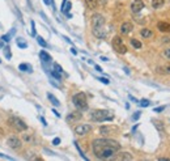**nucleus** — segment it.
Instances as JSON below:
<instances>
[{"label":"nucleus","mask_w":170,"mask_h":161,"mask_svg":"<svg viewBox=\"0 0 170 161\" xmlns=\"http://www.w3.org/2000/svg\"><path fill=\"white\" fill-rule=\"evenodd\" d=\"M128 98H130V100H131V101H133V102H138V100H136V98H135V97H133V96H131V94H130V96H128Z\"/></svg>","instance_id":"nucleus-42"},{"label":"nucleus","mask_w":170,"mask_h":161,"mask_svg":"<svg viewBox=\"0 0 170 161\" xmlns=\"http://www.w3.org/2000/svg\"><path fill=\"white\" fill-rule=\"evenodd\" d=\"M16 43H17V46L20 47V49H26L28 47V42H25L24 38H21V37L16 38Z\"/></svg>","instance_id":"nucleus-20"},{"label":"nucleus","mask_w":170,"mask_h":161,"mask_svg":"<svg viewBox=\"0 0 170 161\" xmlns=\"http://www.w3.org/2000/svg\"><path fill=\"white\" fill-rule=\"evenodd\" d=\"M3 47H4V42L0 41V49H3Z\"/></svg>","instance_id":"nucleus-49"},{"label":"nucleus","mask_w":170,"mask_h":161,"mask_svg":"<svg viewBox=\"0 0 170 161\" xmlns=\"http://www.w3.org/2000/svg\"><path fill=\"white\" fill-rule=\"evenodd\" d=\"M105 25V18L99 13H94L92 16V29L93 28H102Z\"/></svg>","instance_id":"nucleus-7"},{"label":"nucleus","mask_w":170,"mask_h":161,"mask_svg":"<svg viewBox=\"0 0 170 161\" xmlns=\"http://www.w3.org/2000/svg\"><path fill=\"white\" fill-rule=\"evenodd\" d=\"M22 139H24L26 143H34V138H33L32 135H29V134H24V135H22Z\"/></svg>","instance_id":"nucleus-26"},{"label":"nucleus","mask_w":170,"mask_h":161,"mask_svg":"<svg viewBox=\"0 0 170 161\" xmlns=\"http://www.w3.org/2000/svg\"><path fill=\"white\" fill-rule=\"evenodd\" d=\"M149 105H150V102H149L148 100H145V98L140 101V106H141V107H148Z\"/></svg>","instance_id":"nucleus-31"},{"label":"nucleus","mask_w":170,"mask_h":161,"mask_svg":"<svg viewBox=\"0 0 170 161\" xmlns=\"http://www.w3.org/2000/svg\"><path fill=\"white\" fill-rule=\"evenodd\" d=\"M81 117H83V114H81V113H79V111L69 113V114L67 115L66 121H67V123H75V122H77V121L81 119Z\"/></svg>","instance_id":"nucleus-8"},{"label":"nucleus","mask_w":170,"mask_h":161,"mask_svg":"<svg viewBox=\"0 0 170 161\" xmlns=\"http://www.w3.org/2000/svg\"><path fill=\"white\" fill-rule=\"evenodd\" d=\"M52 113H54V114H55V115H56V117H58V118H59V117H60V114H59V113H58V111H56V110H55V109H54V110H52Z\"/></svg>","instance_id":"nucleus-45"},{"label":"nucleus","mask_w":170,"mask_h":161,"mask_svg":"<svg viewBox=\"0 0 170 161\" xmlns=\"http://www.w3.org/2000/svg\"><path fill=\"white\" fill-rule=\"evenodd\" d=\"M140 114H141L140 111H136L135 114H133V117H132V118H133V121H138L139 118H140Z\"/></svg>","instance_id":"nucleus-36"},{"label":"nucleus","mask_w":170,"mask_h":161,"mask_svg":"<svg viewBox=\"0 0 170 161\" xmlns=\"http://www.w3.org/2000/svg\"><path fill=\"white\" fill-rule=\"evenodd\" d=\"M92 149L99 160H110L121 151V144L113 139H96L92 143Z\"/></svg>","instance_id":"nucleus-1"},{"label":"nucleus","mask_w":170,"mask_h":161,"mask_svg":"<svg viewBox=\"0 0 170 161\" xmlns=\"http://www.w3.org/2000/svg\"><path fill=\"white\" fill-rule=\"evenodd\" d=\"M8 125H9L12 128H15L16 131H26L28 130V126L26 123L24 122L22 119H20L18 117H15V115H12V117L8 118Z\"/></svg>","instance_id":"nucleus-4"},{"label":"nucleus","mask_w":170,"mask_h":161,"mask_svg":"<svg viewBox=\"0 0 170 161\" xmlns=\"http://www.w3.org/2000/svg\"><path fill=\"white\" fill-rule=\"evenodd\" d=\"M0 157H3V159H7V160H13L12 157H9V156H5V155H3V153H0Z\"/></svg>","instance_id":"nucleus-41"},{"label":"nucleus","mask_w":170,"mask_h":161,"mask_svg":"<svg viewBox=\"0 0 170 161\" xmlns=\"http://www.w3.org/2000/svg\"><path fill=\"white\" fill-rule=\"evenodd\" d=\"M0 63H1V59H0Z\"/></svg>","instance_id":"nucleus-51"},{"label":"nucleus","mask_w":170,"mask_h":161,"mask_svg":"<svg viewBox=\"0 0 170 161\" xmlns=\"http://www.w3.org/2000/svg\"><path fill=\"white\" fill-rule=\"evenodd\" d=\"M110 127H101V128H99V132H101V134H107V132H110Z\"/></svg>","instance_id":"nucleus-32"},{"label":"nucleus","mask_w":170,"mask_h":161,"mask_svg":"<svg viewBox=\"0 0 170 161\" xmlns=\"http://www.w3.org/2000/svg\"><path fill=\"white\" fill-rule=\"evenodd\" d=\"M131 45H132L135 49H141V42L140 41H138V39H135V38H131Z\"/></svg>","instance_id":"nucleus-25"},{"label":"nucleus","mask_w":170,"mask_h":161,"mask_svg":"<svg viewBox=\"0 0 170 161\" xmlns=\"http://www.w3.org/2000/svg\"><path fill=\"white\" fill-rule=\"evenodd\" d=\"M59 143H60V139H59V138H55V139L52 140V144H54V145H58Z\"/></svg>","instance_id":"nucleus-39"},{"label":"nucleus","mask_w":170,"mask_h":161,"mask_svg":"<svg viewBox=\"0 0 170 161\" xmlns=\"http://www.w3.org/2000/svg\"><path fill=\"white\" fill-rule=\"evenodd\" d=\"M3 51H4V55H5V58H7L8 60L12 59V52H11L9 46H4V47H3Z\"/></svg>","instance_id":"nucleus-23"},{"label":"nucleus","mask_w":170,"mask_h":161,"mask_svg":"<svg viewBox=\"0 0 170 161\" xmlns=\"http://www.w3.org/2000/svg\"><path fill=\"white\" fill-rule=\"evenodd\" d=\"M92 130V126L90 125H79L76 127V128H75V132H76L77 135H86L88 134L89 131H90Z\"/></svg>","instance_id":"nucleus-9"},{"label":"nucleus","mask_w":170,"mask_h":161,"mask_svg":"<svg viewBox=\"0 0 170 161\" xmlns=\"http://www.w3.org/2000/svg\"><path fill=\"white\" fill-rule=\"evenodd\" d=\"M94 67H96V70H97V71H98V72H102V68H101V67H99V66H97V64H96V66H94Z\"/></svg>","instance_id":"nucleus-44"},{"label":"nucleus","mask_w":170,"mask_h":161,"mask_svg":"<svg viewBox=\"0 0 170 161\" xmlns=\"http://www.w3.org/2000/svg\"><path fill=\"white\" fill-rule=\"evenodd\" d=\"M16 12H17V15H18V20H20V21L22 22V21H24V20H22V15H21L20 9H18V8H17V7H16Z\"/></svg>","instance_id":"nucleus-37"},{"label":"nucleus","mask_w":170,"mask_h":161,"mask_svg":"<svg viewBox=\"0 0 170 161\" xmlns=\"http://www.w3.org/2000/svg\"><path fill=\"white\" fill-rule=\"evenodd\" d=\"M18 70L22 72H29V73L33 72V67L30 66L29 63H21L20 66H18Z\"/></svg>","instance_id":"nucleus-18"},{"label":"nucleus","mask_w":170,"mask_h":161,"mask_svg":"<svg viewBox=\"0 0 170 161\" xmlns=\"http://www.w3.org/2000/svg\"><path fill=\"white\" fill-rule=\"evenodd\" d=\"M54 70H55L56 72H59V73H63L62 66H60V64H58V63H54Z\"/></svg>","instance_id":"nucleus-30"},{"label":"nucleus","mask_w":170,"mask_h":161,"mask_svg":"<svg viewBox=\"0 0 170 161\" xmlns=\"http://www.w3.org/2000/svg\"><path fill=\"white\" fill-rule=\"evenodd\" d=\"M85 3L90 9H94V8H97V5H98V0H85Z\"/></svg>","instance_id":"nucleus-21"},{"label":"nucleus","mask_w":170,"mask_h":161,"mask_svg":"<svg viewBox=\"0 0 170 161\" xmlns=\"http://www.w3.org/2000/svg\"><path fill=\"white\" fill-rule=\"evenodd\" d=\"M113 49L115 50L118 54H126L127 52L126 45H124L123 39H122L119 35H116V37L113 38Z\"/></svg>","instance_id":"nucleus-5"},{"label":"nucleus","mask_w":170,"mask_h":161,"mask_svg":"<svg viewBox=\"0 0 170 161\" xmlns=\"http://www.w3.org/2000/svg\"><path fill=\"white\" fill-rule=\"evenodd\" d=\"M7 144H8V147H9V148L15 149V151H17V149H20L21 147H22L21 139H20V138H17L16 135H12V136L8 138Z\"/></svg>","instance_id":"nucleus-6"},{"label":"nucleus","mask_w":170,"mask_h":161,"mask_svg":"<svg viewBox=\"0 0 170 161\" xmlns=\"http://www.w3.org/2000/svg\"><path fill=\"white\" fill-rule=\"evenodd\" d=\"M143 8H144L143 0H133L132 4H131V11H132L133 13H139Z\"/></svg>","instance_id":"nucleus-10"},{"label":"nucleus","mask_w":170,"mask_h":161,"mask_svg":"<svg viewBox=\"0 0 170 161\" xmlns=\"http://www.w3.org/2000/svg\"><path fill=\"white\" fill-rule=\"evenodd\" d=\"M92 32H93V34L96 35L97 38H106V35H107V33H106V30H105L104 26L102 28H93Z\"/></svg>","instance_id":"nucleus-11"},{"label":"nucleus","mask_w":170,"mask_h":161,"mask_svg":"<svg viewBox=\"0 0 170 161\" xmlns=\"http://www.w3.org/2000/svg\"><path fill=\"white\" fill-rule=\"evenodd\" d=\"M51 75H52V76H54V77H55V79H56V80H58V81H60V80H62V73L56 72V71H55V70H54V71H51Z\"/></svg>","instance_id":"nucleus-29"},{"label":"nucleus","mask_w":170,"mask_h":161,"mask_svg":"<svg viewBox=\"0 0 170 161\" xmlns=\"http://www.w3.org/2000/svg\"><path fill=\"white\" fill-rule=\"evenodd\" d=\"M37 42H38V43H40V45H41V46H42V47H47V42L44 41V39L42 38V37L37 35Z\"/></svg>","instance_id":"nucleus-28"},{"label":"nucleus","mask_w":170,"mask_h":161,"mask_svg":"<svg viewBox=\"0 0 170 161\" xmlns=\"http://www.w3.org/2000/svg\"><path fill=\"white\" fill-rule=\"evenodd\" d=\"M15 33H16V28H13V29H11V32L9 33H7V34H4V35H1V41L3 42H9L11 41V38H12L13 35H15Z\"/></svg>","instance_id":"nucleus-17"},{"label":"nucleus","mask_w":170,"mask_h":161,"mask_svg":"<svg viewBox=\"0 0 170 161\" xmlns=\"http://www.w3.org/2000/svg\"><path fill=\"white\" fill-rule=\"evenodd\" d=\"M164 0H152V7L154 8V9H158V8H161L164 5Z\"/></svg>","instance_id":"nucleus-22"},{"label":"nucleus","mask_w":170,"mask_h":161,"mask_svg":"<svg viewBox=\"0 0 170 161\" xmlns=\"http://www.w3.org/2000/svg\"><path fill=\"white\" fill-rule=\"evenodd\" d=\"M47 98H49V100H50V102H51L54 106H60L59 100H58V98L55 97L54 94H51V93H47Z\"/></svg>","instance_id":"nucleus-19"},{"label":"nucleus","mask_w":170,"mask_h":161,"mask_svg":"<svg viewBox=\"0 0 170 161\" xmlns=\"http://www.w3.org/2000/svg\"><path fill=\"white\" fill-rule=\"evenodd\" d=\"M99 81H101V83H104V84H106V85H107L109 83H110V81H109L106 77H99Z\"/></svg>","instance_id":"nucleus-38"},{"label":"nucleus","mask_w":170,"mask_h":161,"mask_svg":"<svg viewBox=\"0 0 170 161\" xmlns=\"http://www.w3.org/2000/svg\"><path fill=\"white\" fill-rule=\"evenodd\" d=\"M156 72L160 75H170V66H158L156 68Z\"/></svg>","instance_id":"nucleus-15"},{"label":"nucleus","mask_w":170,"mask_h":161,"mask_svg":"<svg viewBox=\"0 0 170 161\" xmlns=\"http://www.w3.org/2000/svg\"><path fill=\"white\" fill-rule=\"evenodd\" d=\"M157 29L162 33H170V24L165 21H160L157 24Z\"/></svg>","instance_id":"nucleus-12"},{"label":"nucleus","mask_w":170,"mask_h":161,"mask_svg":"<svg viewBox=\"0 0 170 161\" xmlns=\"http://www.w3.org/2000/svg\"><path fill=\"white\" fill-rule=\"evenodd\" d=\"M101 60H104V62H107L109 59L106 58V56H101Z\"/></svg>","instance_id":"nucleus-48"},{"label":"nucleus","mask_w":170,"mask_h":161,"mask_svg":"<svg viewBox=\"0 0 170 161\" xmlns=\"http://www.w3.org/2000/svg\"><path fill=\"white\" fill-rule=\"evenodd\" d=\"M132 29H133V25L131 22H123L121 26V33L122 34H128Z\"/></svg>","instance_id":"nucleus-14"},{"label":"nucleus","mask_w":170,"mask_h":161,"mask_svg":"<svg viewBox=\"0 0 170 161\" xmlns=\"http://www.w3.org/2000/svg\"><path fill=\"white\" fill-rule=\"evenodd\" d=\"M153 123H154V127L158 130V131H160V132H164V126H162V123H161L160 121H154Z\"/></svg>","instance_id":"nucleus-27"},{"label":"nucleus","mask_w":170,"mask_h":161,"mask_svg":"<svg viewBox=\"0 0 170 161\" xmlns=\"http://www.w3.org/2000/svg\"><path fill=\"white\" fill-rule=\"evenodd\" d=\"M30 24H32V35H33V37H35V22H34V21H32Z\"/></svg>","instance_id":"nucleus-34"},{"label":"nucleus","mask_w":170,"mask_h":161,"mask_svg":"<svg viewBox=\"0 0 170 161\" xmlns=\"http://www.w3.org/2000/svg\"><path fill=\"white\" fill-rule=\"evenodd\" d=\"M72 102L79 110H86L88 109V101H86V96L84 92H79L72 97Z\"/></svg>","instance_id":"nucleus-3"},{"label":"nucleus","mask_w":170,"mask_h":161,"mask_svg":"<svg viewBox=\"0 0 170 161\" xmlns=\"http://www.w3.org/2000/svg\"><path fill=\"white\" fill-rule=\"evenodd\" d=\"M71 52H72V54H73V55H76V54H77V51H76V49H71Z\"/></svg>","instance_id":"nucleus-47"},{"label":"nucleus","mask_w":170,"mask_h":161,"mask_svg":"<svg viewBox=\"0 0 170 161\" xmlns=\"http://www.w3.org/2000/svg\"><path fill=\"white\" fill-rule=\"evenodd\" d=\"M164 55L166 56V58H169L170 59V49H168V50H165V52H164Z\"/></svg>","instance_id":"nucleus-40"},{"label":"nucleus","mask_w":170,"mask_h":161,"mask_svg":"<svg viewBox=\"0 0 170 161\" xmlns=\"http://www.w3.org/2000/svg\"><path fill=\"white\" fill-rule=\"evenodd\" d=\"M43 3H44V4L49 5V4H50V0H43Z\"/></svg>","instance_id":"nucleus-50"},{"label":"nucleus","mask_w":170,"mask_h":161,"mask_svg":"<svg viewBox=\"0 0 170 161\" xmlns=\"http://www.w3.org/2000/svg\"><path fill=\"white\" fill-rule=\"evenodd\" d=\"M75 145H76V148H77V151H79V153H80V155H81V157H83V159H84V160H88V159H86V157H85V155H84V153H83V151H81V149H80V147H79V144H77L76 142H75Z\"/></svg>","instance_id":"nucleus-33"},{"label":"nucleus","mask_w":170,"mask_h":161,"mask_svg":"<svg viewBox=\"0 0 170 161\" xmlns=\"http://www.w3.org/2000/svg\"><path fill=\"white\" fill-rule=\"evenodd\" d=\"M140 34H141V37H144V38H149V37L153 35V33L150 32L149 29H141Z\"/></svg>","instance_id":"nucleus-24"},{"label":"nucleus","mask_w":170,"mask_h":161,"mask_svg":"<svg viewBox=\"0 0 170 161\" xmlns=\"http://www.w3.org/2000/svg\"><path fill=\"white\" fill-rule=\"evenodd\" d=\"M114 159H115V160H119V161H123V160L130 161V160H132V155L128 153V152H121V153H119L118 156H114Z\"/></svg>","instance_id":"nucleus-13"},{"label":"nucleus","mask_w":170,"mask_h":161,"mask_svg":"<svg viewBox=\"0 0 170 161\" xmlns=\"http://www.w3.org/2000/svg\"><path fill=\"white\" fill-rule=\"evenodd\" d=\"M40 119H41V122H42V125H43V126H47V123H46V121H44V118H43V117H41Z\"/></svg>","instance_id":"nucleus-43"},{"label":"nucleus","mask_w":170,"mask_h":161,"mask_svg":"<svg viewBox=\"0 0 170 161\" xmlns=\"http://www.w3.org/2000/svg\"><path fill=\"white\" fill-rule=\"evenodd\" d=\"M165 110V106H158V107H154V113H160V111H164Z\"/></svg>","instance_id":"nucleus-35"},{"label":"nucleus","mask_w":170,"mask_h":161,"mask_svg":"<svg viewBox=\"0 0 170 161\" xmlns=\"http://www.w3.org/2000/svg\"><path fill=\"white\" fill-rule=\"evenodd\" d=\"M90 118L94 122H106L114 119V114L109 110H94L90 114Z\"/></svg>","instance_id":"nucleus-2"},{"label":"nucleus","mask_w":170,"mask_h":161,"mask_svg":"<svg viewBox=\"0 0 170 161\" xmlns=\"http://www.w3.org/2000/svg\"><path fill=\"white\" fill-rule=\"evenodd\" d=\"M158 160L160 161H170V159H168V157H166V159L165 157H161V159H158Z\"/></svg>","instance_id":"nucleus-46"},{"label":"nucleus","mask_w":170,"mask_h":161,"mask_svg":"<svg viewBox=\"0 0 170 161\" xmlns=\"http://www.w3.org/2000/svg\"><path fill=\"white\" fill-rule=\"evenodd\" d=\"M40 58H41V60H42L43 63H51V60H52L51 55H50V54H47L46 51H43V50L40 52Z\"/></svg>","instance_id":"nucleus-16"}]
</instances>
